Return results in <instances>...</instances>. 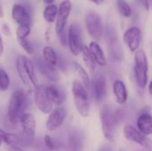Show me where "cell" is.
I'll list each match as a JSON object with an SVG mask.
<instances>
[{"label":"cell","instance_id":"cell-28","mask_svg":"<svg viewBox=\"0 0 152 151\" xmlns=\"http://www.w3.org/2000/svg\"><path fill=\"white\" fill-rule=\"evenodd\" d=\"M10 84H11V80L7 72L4 69H0V91L2 92L6 91L9 88Z\"/></svg>","mask_w":152,"mask_h":151},{"label":"cell","instance_id":"cell-6","mask_svg":"<svg viewBox=\"0 0 152 151\" xmlns=\"http://www.w3.org/2000/svg\"><path fill=\"white\" fill-rule=\"evenodd\" d=\"M19 122L22 128L21 136H19L20 142L25 146H29L33 143L36 134L37 124L35 117L30 113L25 112L19 118Z\"/></svg>","mask_w":152,"mask_h":151},{"label":"cell","instance_id":"cell-9","mask_svg":"<svg viewBox=\"0 0 152 151\" xmlns=\"http://www.w3.org/2000/svg\"><path fill=\"white\" fill-rule=\"evenodd\" d=\"M71 6L72 4L70 0H63L61 3L60 7L58 8V12L56 16V25H55V31L57 36H60L61 33L65 31L67 20L71 11Z\"/></svg>","mask_w":152,"mask_h":151},{"label":"cell","instance_id":"cell-25","mask_svg":"<svg viewBox=\"0 0 152 151\" xmlns=\"http://www.w3.org/2000/svg\"><path fill=\"white\" fill-rule=\"evenodd\" d=\"M73 67L75 69V70L77 71V75L79 76V77L82 80V85L85 86V88H88L90 86V77L89 75L87 73V71L77 62L74 61L73 62Z\"/></svg>","mask_w":152,"mask_h":151},{"label":"cell","instance_id":"cell-3","mask_svg":"<svg viewBox=\"0 0 152 151\" xmlns=\"http://www.w3.org/2000/svg\"><path fill=\"white\" fill-rule=\"evenodd\" d=\"M134 77L138 86L144 89L148 84L149 62L145 52L142 49H138L134 54Z\"/></svg>","mask_w":152,"mask_h":151},{"label":"cell","instance_id":"cell-26","mask_svg":"<svg viewBox=\"0 0 152 151\" xmlns=\"http://www.w3.org/2000/svg\"><path fill=\"white\" fill-rule=\"evenodd\" d=\"M57 12H58V7L55 4H49L44 10L43 12L44 19L48 23H53L56 20Z\"/></svg>","mask_w":152,"mask_h":151},{"label":"cell","instance_id":"cell-39","mask_svg":"<svg viewBox=\"0 0 152 151\" xmlns=\"http://www.w3.org/2000/svg\"><path fill=\"white\" fill-rule=\"evenodd\" d=\"M151 88H152V82H150V84H149V94L150 95H151Z\"/></svg>","mask_w":152,"mask_h":151},{"label":"cell","instance_id":"cell-15","mask_svg":"<svg viewBox=\"0 0 152 151\" xmlns=\"http://www.w3.org/2000/svg\"><path fill=\"white\" fill-rule=\"evenodd\" d=\"M12 17L13 20L19 25H29L31 23V18L27 9L21 4H14L12 9Z\"/></svg>","mask_w":152,"mask_h":151},{"label":"cell","instance_id":"cell-24","mask_svg":"<svg viewBox=\"0 0 152 151\" xmlns=\"http://www.w3.org/2000/svg\"><path fill=\"white\" fill-rule=\"evenodd\" d=\"M82 54V58H83V61L86 64V66L87 67V69L90 70V71H94L95 69H96V63L88 49V46L86 45H83V48H82V51H81V53Z\"/></svg>","mask_w":152,"mask_h":151},{"label":"cell","instance_id":"cell-12","mask_svg":"<svg viewBox=\"0 0 152 151\" xmlns=\"http://www.w3.org/2000/svg\"><path fill=\"white\" fill-rule=\"evenodd\" d=\"M67 117V111L62 107H58L53 109L48 116L46 120V129L50 132L55 131L56 129L60 128L62 124L64 123Z\"/></svg>","mask_w":152,"mask_h":151},{"label":"cell","instance_id":"cell-31","mask_svg":"<svg viewBox=\"0 0 152 151\" xmlns=\"http://www.w3.org/2000/svg\"><path fill=\"white\" fill-rule=\"evenodd\" d=\"M20 45L21 46V48L28 54H32L34 53V49L32 44H30V42L27 39V38H23V39H18Z\"/></svg>","mask_w":152,"mask_h":151},{"label":"cell","instance_id":"cell-14","mask_svg":"<svg viewBox=\"0 0 152 151\" xmlns=\"http://www.w3.org/2000/svg\"><path fill=\"white\" fill-rule=\"evenodd\" d=\"M94 97L96 102H102L107 94V82L106 78L102 75H98L93 84Z\"/></svg>","mask_w":152,"mask_h":151},{"label":"cell","instance_id":"cell-34","mask_svg":"<svg viewBox=\"0 0 152 151\" xmlns=\"http://www.w3.org/2000/svg\"><path fill=\"white\" fill-rule=\"evenodd\" d=\"M139 4L143 6L146 11H150V2L149 0H138Z\"/></svg>","mask_w":152,"mask_h":151},{"label":"cell","instance_id":"cell-22","mask_svg":"<svg viewBox=\"0 0 152 151\" xmlns=\"http://www.w3.org/2000/svg\"><path fill=\"white\" fill-rule=\"evenodd\" d=\"M0 140L10 147L16 146L20 142V138L17 134L5 132L1 128H0Z\"/></svg>","mask_w":152,"mask_h":151},{"label":"cell","instance_id":"cell-36","mask_svg":"<svg viewBox=\"0 0 152 151\" xmlns=\"http://www.w3.org/2000/svg\"><path fill=\"white\" fill-rule=\"evenodd\" d=\"M11 149H10V151H24L21 148H20L18 145H16V146H12V147H10Z\"/></svg>","mask_w":152,"mask_h":151},{"label":"cell","instance_id":"cell-32","mask_svg":"<svg viewBox=\"0 0 152 151\" xmlns=\"http://www.w3.org/2000/svg\"><path fill=\"white\" fill-rule=\"evenodd\" d=\"M44 142H45V146L49 149V150H53L54 149V143H53V141L52 139V137L48 134L45 135L44 137Z\"/></svg>","mask_w":152,"mask_h":151},{"label":"cell","instance_id":"cell-40","mask_svg":"<svg viewBox=\"0 0 152 151\" xmlns=\"http://www.w3.org/2000/svg\"><path fill=\"white\" fill-rule=\"evenodd\" d=\"M4 17V12H3V8L0 4V18H3Z\"/></svg>","mask_w":152,"mask_h":151},{"label":"cell","instance_id":"cell-11","mask_svg":"<svg viewBox=\"0 0 152 151\" xmlns=\"http://www.w3.org/2000/svg\"><path fill=\"white\" fill-rule=\"evenodd\" d=\"M34 102L37 109L43 114H49L53 110V103L47 98L44 85H38L34 89Z\"/></svg>","mask_w":152,"mask_h":151},{"label":"cell","instance_id":"cell-18","mask_svg":"<svg viewBox=\"0 0 152 151\" xmlns=\"http://www.w3.org/2000/svg\"><path fill=\"white\" fill-rule=\"evenodd\" d=\"M137 129L145 136L152 134V118L149 112L142 113L137 118Z\"/></svg>","mask_w":152,"mask_h":151},{"label":"cell","instance_id":"cell-29","mask_svg":"<svg viewBox=\"0 0 152 151\" xmlns=\"http://www.w3.org/2000/svg\"><path fill=\"white\" fill-rule=\"evenodd\" d=\"M77 133H72L69 139V146L71 151H81V141Z\"/></svg>","mask_w":152,"mask_h":151},{"label":"cell","instance_id":"cell-10","mask_svg":"<svg viewBox=\"0 0 152 151\" xmlns=\"http://www.w3.org/2000/svg\"><path fill=\"white\" fill-rule=\"evenodd\" d=\"M123 134L125 138L130 142H135L142 147H144L147 150L151 149V141L148 138V136H145L142 134L137 128L131 125H126L124 127Z\"/></svg>","mask_w":152,"mask_h":151},{"label":"cell","instance_id":"cell-37","mask_svg":"<svg viewBox=\"0 0 152 151\" xmlns=\"http://www.w3.org/2000/svg\"><path fill=\"white\" fill-rule=\"evenodd\" d=\"M4 53V44H3V40H2V37L0 36V57L1 55L3 54Z\"/></svg>","mask_w":152,"mask_h":151},{"label":"cell","instance_id":"cell-41","mask_svg":"<svg viewBox=\"0 0 152 151\" xmlns=\"http://www.w3.org/2000/svg\"><path fill=\"white\" fill-rule=\"evenodd\" d=\"M44 2L46 4H53L54 2V0H44Z\"/></svg>","mask_w":152,"mask_h":151},{"label":"cell","instance_id":"cell-42","mask_svg":"<svg viewBox=\"0 0 152 151\" xmlns=\"http://www.w3.org/2000/svg\"><path fill=\"white\" fill-rule=\"evenodd\" d=\"M2 143H3V142H2V141H1V140H0V147H1V146H2Z\"/></svg>","mask_w":152,"mask_h":151},{"label":"cell","instance_id":"cell-21","mask_svg":"<svg viewBox=\"0 0 152 151\" xmlns=\"http://www.w3.org/2000/svg\"><path fill=\"white\" fill-rule=\"evenodd\" d=\"M109 44H110V49L111 55L115 59L120 60L122 58V48H121L120 43L118 42V36L114 33L110 34V36L109 39Z\"/></svg>","mask_w":152,"mask_h":151},{"label":"cell","instance_id":"cell-5","mask_svg":"<svg viewBox=\"0 0 152 151\" xmlns=\"http://www.w3.org/2000/svg\"><path fill=\"white\" fill-rule=\"evenodd\" d=\"M100 119L102 125V131L105 139L110 142H114L117 123L114 116V111L109 105H103L101 109Z\"/></svg>","mask_w":152,"mask_h":151},{"label":"cell","instance_id":"cell-23","mask_svg":"<svg viewBox=\"0 0 152 151\" xmlns=\"http://www.w3.org/2000/svg\"><path fill=\"white\" fill-rule=\"evenodd\" d=\"M43 60L53 67L58 64V57L51 46H45L43 49Z\"/></svg>","mask_w":152,"mask_h":151},{"label":"cell","instance_id":"cell-8","mask_svg":"<svg viewBox=\"0 0 152 151\" xmlns=\"http://www.w3.org/2000/svg\"><path fill=\"white\" fill-rule=\"evenodd\" d=\"M67 39L70 53L75 56L79 55L84 44L82 42L81 29L77 24H72L69 27L67 33Z\"/></svg>","mask_w":152,"mask_h":151},{"label":"cell","instance_id":"cell-4","mask_svg":"<svg viewBox=\"0 0 152 151\" xmlns=\"http://www.w3.org/2000/svg\"><path fill=\"white\" fill-rule=\"evenodd\" d=\"M71 93L74 100V104L78 114L83 117H87L89 116V98L88 93L85 86L78 81H74L72 83Z\"/></svg>","mask_w":152,"mask_h":151},{"label":"cell","instance_id":"cell-20","mask_svg":"<svg viewBox=\"0 0 152 151\" xmlns=\"http://www.w3.org/2000/svg\"><path fill=\"white\" fill-rule=\"evenodd\" d=\"M37 69L38 70L45 75L48 79L52 80V81H57L59 78L58 73L55 69V67L51 66L50 64H48L47 62H45L44 60H39L37 61Z\"/></svg>","mask_w":152,"mask_h":151},{"label":"cell","instance_id":"cell-1","mask_svg":"<svg viewBox=\"0 0 152 151\" xmlns=\"http://www.w3.org/2000/svg\"><path fill=\"white\" fill-rule=\"evenodd\" d=\"M28 106V99L22 90H16L12 93L7 109V118L9 123L16 125L19 118L26 112Z\"/></svg>","mask_w":152,"mask_h":151},{"label":"cell","instance_id":"cell-38","mask_svg":"<svg viewBox=\"0 0 152 151\" xmlns=\"http://www.w3.org/2000/svg\"><path fill=\"white\" fill-rule=\"evenodd\" d=\"M91 2H93L94 4H97V5H100V4H102V2L104 1V0H90Z\"/></svg>","mask_w":152,"mask_h":151},{"label":"cell","instance_id":"cell-35","mask_svg":"<svg viewBox=\"0 0 152 151\" xmlns=\"http://www.w3.org/2000/svg\"><path fill=\"white\" fill-rule=\"evenodd\" d=\"M2 31H3L4 35H5V36H10L11 35V29H10V28L8 27L7 24H4L2 26Z\"/></svg>","mask_w":152,"mask_h":151},{"label":"cell","instance_id":"cell-7","mask_svg":"<svg viewBox=\"0 0 152 151\" xmlns=\"http://www.w3.org/2000/svg\"><path fill=\"white\" fill-rule=\"evenodd\" d=\"M86 27L94 41H100L102 36V22L101 16L95 12H89L86 15Z\"/></svg>","mask_w":152,"mask_h":151},{"label":"cell","instance_id":"cell-30","mask_svg":"<svg viewBox=\"0 0 152 151\" xmlns=\"http://www.w3.org/2000/svg\"><path fill=\"white\" fill-rule=\"evenodd\" d=\"M30 33V26L29 25H19L16 30L17 39L27 38V36Z\"/></svg>","mask_w":152,"mask_h":151},{"label":"cell","instance_id":"cell-17","mask_svg":"<svg viewBox=\"0 0 152 151\" xmlns=\"http://www.w3.org/2000/svg\"><path fill=\"white\" fill-rule=\"evenodd\" d=\"M113 93L117 103L119 105H124L127 101L128 92L125 83L122 80L117 79L113 84Z\"/></svg>","mask_w":152,"mask_h":151},{"label":"cell","instance_id":"cell-33","mask_svg":"<svg viewBox=\"0 0 152 151\" xmlns=\"http://www.w3.org/2000/svg\"><path fill=\"white\" fill-rule=\"evenodd\" d=\"M59 39H60V42L61 44L63 45V46H67L68 44V39H67V32L64 31L63 33H61L60 36H58Z\"/></svg>","mask_w":152,"mask_h":151},{"label":"cell","instance_id":"cell-13","mask_svg":"<svg viewBox=\"0 0 152 151\" xmlns=\"http://www.w3.org/2000/svg\"><path fill=\"white\" fill-rule=\"evenodd\" d=\"M124 42L126 44L128 49L132 53H135L140 46L142 40L141 29L137 27H131L127 28L123 36Z\"/></svg>","mask_w":152,"mask_h":151},{"label":"cell","instance_id":"cell-19","mask_svg":"<svg viewBox=\"0 0 152 151\" xmlns=\"http://www.w3.org/2000/svg\"><path fill=\"white\" fill-rule=\"evenodd\" d=\"M88 49L96 64H98L101 67H105L107 65V60L105 58L104 53L100 44L96 41H92L89 44Z\"/></svg>","mask_w":152,"mask_h":151},{"label":"cell","instance_id":"cell-27","mask_svg":"<svg viewBox=\"0 0 152 151\" xmlns=\"http://www.w3.org/2000/svg\"><path fill=\"white\" fill-rule=\"evenodd\" d=\"M117 7L118 10V12L123 17H130L132 14V9L127 2L125 0H118L117 1Z\"/></svg>","mask_w":152,"mask_h":151},{"label":"cell","instance_id":"cell-2","mask_svg":"<svg viewBox=\"0 0 152 151\" xmlns=\"http://www.w3.org/2000/svg\"><path fill=\"white\" fill-rule=\"evenodd\" d=\"M16 69L21 82L24 85L33 89H35L38 85L34 65L28 57L24 55H20L17 57Z\"/></svg>","mask_w":152,"mask_h":151},{"label":"cell","instance_id":"cell-16","mask_svg":"<svg viewBox=\"0 0 152 151\" xmlns=\"http://www.w3.org/2000/svg\"><path fill=\"white\" fill-rule=\"evenodd\" d=\"M45 92L49 101L58 107H60L65 101V93L63 90L57 85H48L45 87Z\"/></svg>","mask_w":152,"mask_h":151}]
</instances>
